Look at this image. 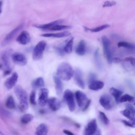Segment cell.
Segmentation results:
<instances>
[{"label":"cell","mask_w":135,"mask_h":135,"mask_svg":"<svg viewBox=\"0 0 135 135\" xmlns=\"http://www.w3.org/2000/svg\"><path fill=\"white\" fill-rule=\"evenodd\" d=\"M75 97L78 106L80 108H83L88 101L86 94L81 91H77L75 93Z\"/></svg>","instance_id":"5bb4252c"},{"label":"cell","mask_w":135,"mask_h":135,"mask_svg":"<svg viewBox=\"0 0 135 135\" xmlns=\"http://www.w3.org/2000/svg\"><path fill=\"white\" fill-rule=\"evenodd\" d=\"M63 22L62 20H55L54 21H52L51 22L48 23H46V24H37V25H33V26L38 28H40V29H42V30H49V28H50L51 26L55 25V24H61L62 22Z\"/></svg>","instance_id":"ffe728a7"},{"label":"cell","mask_w":135,"mask_h":135,"mask_svg":"<svg viewBox=\"0 0 135 135\" xmlns=\"http://www.w3.org/2000/svg\"><path fill=\"white\" fill-rule=\"evenodd\" d=\"M74 71L71 65L66 62L59 64L56 70V76L61 80L69 81L73 76Z\"/></svg>","instance_id":"6da1fadb"},{"label":"cell","mask_w":135,"mask_h":135,"mask_svg":"<svg viewBox=\"0 0 135 135\" xmlns=\"http://www.w3.org/2000/svg\"><path fill=\"white\" fill-rule=\"evenodd\" d=\"M45 85L44 80L43 78L38 77L33 81L32 83V86L34 89L43 88Z\"/></svg>","instance_id":"603a6c76"},{"label":"cell","mask_w":135,"mask_h":135,"mask_svg":"<svg viewBox=\"0 0 135 135\" xmlns=\"http://www.w3.org/2000/svg\"><path fill=\"white\" fill-rule=\"evenodd\" d=\"M13 61L16 64L24 66L27 64V61L24 54L20 52H16L12 55Z\"/></svg>","instance_id":"ba28073f"},{"label":"cell","mask_w":135,"mask_h":135,"mask_svg":"<svg viewBox=\"0 0 135 135\" xmlns=\"http://www.w3.org/2000/svg\"><path fill=\"white\" fill-rule=\"evenodd\" d=\"M35 97H36V93L35 90H32L30 95V102L32 105H36V102L35 101Z\"/></svg>","instance_id":"e575fe53"},{"label":"cell","mask_w":135,"mask_h":135,"mask_svg":"<svg viewBox=\"0 0 135 135\" xmlns=\"http://www.w3.org/2000/svg\"><path fill=\"white\" fill-rule=\"evenodd\" d=\"M95 78H96V75L94 73H90V74L89 75V82H90L91 81H92L93 80H95Z\"/></svg>","instance_id":"ab89813d"},{"label":"cell","mask_w":135,"mask_h":135,"mask_svg":"<svg viewBox=\"0 0 135 135\" xmlns=\"http://www.w3.org/2000/svg\"><path fill=\"white\" fill-rule=\"evenodd\" d=\"M34 117L31 114H25L21 118V122L23 124H27L33 120Z\"/></svg>","instance_id":"f546056e"},{"label":"cell","mask_w":135,"mask_h":135,"mask_svg":"<svg viewBox=\"0 0 135 135\" xmlns=\"http://www.w3.org/2000/svg\"><path fill=\"white\" fill-rule=\"evenodd\" d=\"M0 69L4 71L5 75L8 74L11 71L9 62V53L7 51H4L1 54Z\"/></svg>","instance_id":"277c9868"},{"label":"cell","mask_w":135,"mask_h":135,"mask_svg":"<svg viewBox=\"0 0 135 135\" xmlns=\"http://www.w3.org/2000/svg\"><path fill=\"white\" fill-rule=\"evenodd\" d=\"M0 114L2 116L6 117V118H9L11 117V113L9 111H8L6 109H5L1 105H0Z\"/></svg>","instance_id":"836d02e7"},{"label":"cell","mask_w":135,"mask_h":135,"mask_svg":"<svg viewBox=\"0 0 135 135\" xmlns=\"http://www.w3.org/2000/svg\"><path fill=\"white\" fill-rule=\"evenodd\" d=\"M15 93L20 101V109L23 112L26 111L28 107V95L26 92L20 85H17L14 88Z\"/></svg>","instance_id":"7a4b0ae2"},{"label":"cell","mask_w":135,"mask_h":135,"mask_svg":"<svg viewBox=\"0 0 135 135\" xmlns=\"http://www.w3.org/2000/svg\"><path fill=\"white\" fill-rule=\"evenodd\" d=\"M64 99L68 105V108L71 112L74 111L75 107L74 97L72 91L66 89L64 92Z\"/></svg>","instance_id":"52a82bcc"},{"label":"cell","mask_w":135,"mask_h":135,"mask_svg":"<svg viewBox=\"0 0 135 135\" xmlns=\"http://www.w3.org/2000/svg\"><path fill=\"white\" fill-rule=\"evenodd\" d=\"M99 119L100 120V121L105 125H108L110 121L108 119V118L107 117V116L105 115V114L102 112V111H99Z\"/></svg>","instance_id":"d6a6232c"},{"label":"cell","mask_w":135,"mask_h":135,"mask_svg":"<svg viewBox=\"0 0 135 135\" xmlns=\"http://www.w3.org/2000/svg\"><path fill=\"white\" fill-rule=\"evenodd\" d=\"M71 35V33L68 31H65L60 33H45L42 34L41 36L43 37H56V38H61L69 36Z\"/></svg>","instance_id":"44dd1931"},{"label":"cell","mask_w":135,"mask_h":135,"mask_svg":"<svg viewBox=\"0 0 135 135\" xmlns=\"http://www.w3.org/2000/svg\"><path fill=\"white\" fill-rule=\"evenodd\" d=\"M124 61L129 62L131 65H132L133 66H134V57H133L132 56L127 57H126L124 59Z\"/></svg>","instance_id":"74e56055"},{"label":"cell","mask_w":135,"mask_h":135,"mask_svg":"<svg viewBox=\"0 0 135 135\" xmlns=\"http://www.w3.org/2000/svg\"><path fill=\"white\" fill-rule=\"evenodd\" d=\"M134 97L128 94H125L123 95H121L119 99V102H129L130 103H132L134 102Z\"/></svg>","instance_id":"f1b7e54d"},{"label":"cell","mask_w":135,"mask_h":135,"mask_svg":"<svg viewBox=\"0 0 135 135\" xmlns=\"http://www.w3.org/2000/svg\"><path fill=\"white\" fill-rule=\"evenodd\" d=\"M63 132L66 134H68V135H73L74 133L72 132H71L69 130H63Z\"/></svg>","instance_id":"b9f144b4"},{"label":"cell","mask_w":135,"mask_h":135,"mask_svg":"<svg viewBox=\"0 0 135 135\" xmlns=\"http://www.w3.org/2000/svg\"><path fill=\"white\" fill-rule=\"evenodd\" d=\"M122 122L127 126L128 127H132L133 128L134 126V123L133 122H130V121H128L127 120H122Z\"/></svg>","instance_id":"f35d334b"},{"label":"cell","mask_w":135,"mask_h":135,"mask_svg":"<svg viewBox=\"0 0 135 135\" xmlns=\"http://www.w3.org/2000/svg\"><path fill=\"white\" fill-rule=\"evenodd\" d=\"M31 40V36L28 32L26 31H22L16 38V41L21 44L26 45L28 44Z\"/></svg>","instance_id":"e0dca14e"},{"label":"cell","mask_w":135,"mask_h":135,"mask_svg":"<svg viewBox=\"0 0 135 135\" xmlns=\"http://www.w3.org/2000/svg\"><path fill=\"white\" fill-rule=\"evenodd\" d=\"M18 76L17 73L16 72H14L5 82L4 84L5 87L8 90L12 89L15 85L18 80Z\"/></svg>","instance_id":"2e32d148"},{"label":"cell","mask_w":135,"mask_h":135,"mask_svg":"<svg viewBox=\"0 0 135 135\" xmlns=\"http://www.w3.org/2000/svg\"><path fill=\"white\" fill-rule=\"evenodd\" d=\"M49 97V90L47 89L42 88L39 92L38 103L40 106L43 107L46 105Z\"/></svg>","instance_id":"30bf717a"},{"label":"cell","mask_w":135,"mask_h":135,"mask_svg":"<svg viewBox=\"0 0 135 135\" xmlns=\"http://www.w3.org/2000/svg\"><path fill=\"white\" fill-rule=\"evenodd\" d=\"M110 26V25L106 24H103V25L99 26L94 27V28H88L86 27H84V28L85 29V31H89L91 32L95 33V32H98L101 31L103 30H105V29L109 27Z\"/></svg>","instance_id":"484cf974"},{"label":"cell","mask_w":135,"mask_h":135,"mask_svg":"<svg viewBox=\"0 0 135 135\" xmlns=\"http://www.w3.org/2000/svg\"><path fill=\"white\" fill-rule=\"evenodd\" d=\"M6 106L9 109H14L15 108V103L12 96H9L6 101Z\"/></svg>","instance_id":"4dcf8cb0"},{"label":"cell","mask_w":135,"mask_h":135,"mask_svg":"<svg viewBox=\"0 0 135 135\" xmlns=\"http://www.w3.org/2000/svg\"><path fill=\"white\" fill-rule=\"evenodd\" d=\"M53 80L55 83V90L57 95H61L63 91V84L61 80L56 75L53 76Z\"/></svg>","instance_id":"d6986e66"},{"label":"cell","mask_w":135,"mask_h":135,"mask_svg":"<svg viewBox=\"0 0 135 135\" xmlns=\"http://www.w3.org/2000/svg\"><path fill=\"white\" fill-rule=\"evenodd\" d=\"M74 78L76 85L81 89H84L85 87V83L83 78V74L81 70L77 68L74 71Z\"/></svg>","instance_id":"9c48e42d"},{"label":"cell","mask_w":135,"mask_h":135,"mask_svg":"<svg viewBox=\"0 0 135 135\" xmlns=\"http://www.w3.org/2000/svg\"><path fill=\"white\" fill-rule=\"evenodd\" d=\"M50 108L53 111H56L59 110L61 107V101L56 98L52 97L48 99L47 102Z\"/></svg>","instance_id":"9a60e30c"},{"label":"cell","mask_w":135,"mask_h":135,"mask_svg":"<svg viewBox=\"0 0 135 135\" xmlns=\"http://www.w3.org/2000/svg\"><path fill=\"white\" fill-rule=\"evenodd\" d=\"M104 85L102 81L94 80L89 82V89L93 91H99L103 88Z\"/></svg>","instance_id":"ac0fdd59"},{"label":"cell","mask_w":135,"mask_h":135,"mask_svg":"<svg viewBox=\"0 0 135 135\" xmlns=\"http://www.w3.org/2000/svg\"><path fill=\"white\" fill-rule=\"evenodd\" d=\"M23 26H24V24L22 23L19 25H18L16 27H15L12 31H11L9 33H8L7 35L4 37V40L2 42V43H1L2 46L4 47L6 45H7L14 38L16 34L23 27Z\"/></svg>","instance_id":"8992f818"},{"label":"cell","mask_w":135,"mask_h":135,"mask_svg":"<svg viewBox=\"0 0 135 135\" xmlns=\"http://www.w3.org/2000/svg\"><path fill=\"white\" fill-rule=\"evenodd\" d=\"M110 92L114 97L117 102H119V99L122 94V92L114 88H111L110 89Z\"/></svg>","instance_id":"d4e9b609"},{"label":"cell","mask_w":135,"mask_h":135,"mask_svg":"<svg viewBox=\"0 0 135 135\" xmlns=\"http://www.w3.org/2000/svg\"><path fill=\"white\" fill-rule=\"evenodd\" d=\"M72 27L70 25H61L60 24H55L52 26H51L50 28H49L48 30L51 31H61V30H64L66 29L71 28Z\"/></svg>","instance_id":"83f0119b"},{"label":"cell","mask_w":135,"mask_h":135,"mask_svg":"<svg viewBox=\"0 0 135 135\" xmlns=\"http://www.w3.org/2000/svg\"><path fill=\"white\" fill-rule=\"evenodd\" d=\"M94 59H95V63L97 64V65L99 67L101 68V63L100 62V60L99 58V51H98V49L97 50L95 51L94 53Z\"/></svg>","instance_id":"d590c367"},{"label":"cell","mask_w":135,"mask_h":135,"mask_svg":"<svg viewBox=\"0 0 135 135\" xmlns=\"http://www.w3.org/2000/svg\"><path fill=\"white\" fill-rule=\"evenodd\" d=\"M101 40L104 56L108 63L111 64V63L112 62L113 56L111 47V42L109 39L105 36H103L101 37Z\"/></svg>","instance_id":"3957f363"},{"label":"cell","mask_w":135,"mask_h":135,"mask_svg":"<svg viewBox=\"0 0 135 135\" xmlns=\"http://www.w3.org/2000/svg\"><path fill=\"white\" fill-rule=\"evenodd\" d=\"M90 103H91V100H88V101H86V102L85 105L83 107V111L86 110V109L89 108Z\"/></svg>","instance_id":"60d3db41"},{"label":"cell","mask_w":135,"mask_h":135,"mask_svg":"<svg viewBox=\"0 0 135 135\" xmlns=\"http://www.w3.org/2000/svg\"><path fill=\"white\" fill-rule=\"evenodd\" d=\"M99 102L104 109L110 110L112 109V105L111 99L108 94H103L101 95L99 99Z\"/></svg>","instance_id":"4fadbf2b"},{"label":"cell","mask_w":135,"mask_h":135,"mask_svg":"<svg viewBox=\"0 0 135 135\" xmlns=\"http://www.w3.org/2000/svg\"><path fill=\"white\" fill-rule=\"evenodd\" d=\"M97 123L95 119H92L90 121L86 126L84 129V134L86 135L94 134L97 130Z\"/></svg>","instance_id":"8fae6325"},{"label":"cell","mask_w":135,"mask_h":135,"mask_svg":"<svg viewBox=\"0 0 135 135\" xmlns=\"http://www.w3.org/2000/svg\"><path fill=\"white\" fill-rule=\"evenodd\" d=\"M46 45V43L44 41H41L35 45L33 51L32 55L34 60L37 61L42 58Z\"/></svg>","instance_id":"5b68a950"},{"label":"cell","mask_w":135,"mask_h":135,"mask_svg":"<svg viewBox=\"0 0 135 135\" xmlns=\"http://www.w3.org/2000/svg\"><path fill=\"white\" fill-rule=\"evenodd\" d=\"M116 4V2L113 1H107L103 2L102 4V7H111Z\"/></svg>","instance_id":"8d00e7d4"},{"label":"cell","mask_w":135,"mask_h":135,"mask_svg":"<svg viewBox=\"0 0 135 135\" xmlns=\"http://www.w3.org/2000/svg\"><path fill=\"white\" fill-rule=\"evenodd\" d=\"M2 4H3V2L2 1H0V15L2 12Z\"/></svg>","instance_id":"7bdbcfd3"},{"label":"cell","mask_w":135,"mask_h":135,"mask_svg":"<svg viewBox=\"0 0 135 135\" xmlns=\"http://www.w3.org/2000/svg\"><path fill=\"white\" fill-rule=\"evenodd\" d=\"M73 37H72L71 38L66 42V44L64 47V51L67 53H71L72 51L73 44Z\"/></svg>","instance_id":"4316f807"},{"label":"cell","mask_w":135,"mask_h":135,"mask_svg":"<svg viewBox=\"0 0 135 135\" xmlns=\"http://www.w3.org/2000/svg\"><path fill=\"white\" fill-rule=\"evenodd\" d=\"M120 112L123 116L129 119L131 121L134 123L135 111L134 108L132 105L127 104L126 109L121 111Z\"/></svg>","instance_id":"7c38bea8"},{"label":"cell","mask_w":135,"mask_h":135,"mask_svg":"<svg viewBox=\"0 0 135 135\" xmlns=\"http://www.w3.org/2000/svg\"><path fill=\"white\" fill-rule=\"evenodd\" d=\"M118 46L119 47H124L129 49H133L134 46L133 44L125 41H120L118 43Z\"/></svg>","instance_id":"1f68e13d"},{"label":"cell","mask_w":135,"mask_h":135,"mask_svg":"<svg viewBox=\"0 0 135 135\" xmlns=\"http://www.w3.org/2000/svg\"><path fill=\"white\" fill-rule=\"evenodd\" d=\"M86 52V45L84 41L81 40L79 42L75 50L76 53L80 56L84 55Z\"/></svg>","instance_id":"7402d4cb"},{"label":"cell","mask_w":135,"mask_h":135,"mask_svg":"<svg viewBox=\"0 0 135 135\" xmlns=\"http://www.w3.org/2000/svg\"><path fill=\"white\" fill-rule=\"evenodd\" d=\"M48 133V128L44 123L40 124L36 129L35 134L38 135L46 134Z\"/></svg>","instance_id":"cb8c5ba5"}]
</instances>
